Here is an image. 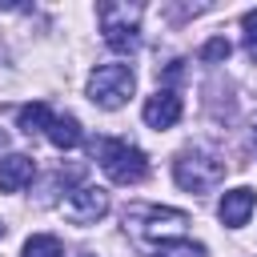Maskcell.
<instances>
[{"label": "cell", "instance_id": "obj_12", "mask_svg": "<svg viewBox=\"0 0 257 257\" xmlns=\"http://www.w3.org/2000/svg\"><path fill=\"white\" fill-rule=\"evenodd\" d=\"M229 52H233L229 40H225V36H213V40L201 48V60H205V64H221V60H229Z\"/></svg>", "mask_w": 257, "mask_h": 257}, {"label": "cell", "instance_id": "obj_2", "mask_svg": "<svg viewBox=\"0 0 257 257\" xmlns=\"http://www.w3.org/2000/svg\"><path fill=\"white\" fill-rule=\"evenodd\" d=\"M100 16V32H104V44L120 56H133L141 48V32H137V20H141V8L137 4H100L96 8Z\"/></svg>", "mask_w": 257, "mask_h": 257}, {"label": "cell", "instance_id": "obj_15", "mask_svg": "<svg viewBox=\"0 0 257 257\" xmlns=\"http://www.w3.org/2000/svg\"><path fill=\"white\" fill-rule=\"evenodd\" d=\"M0 237H4V225H0Z\"/></svg>", "mask_w": 257, "mask_h": 257}, {"label": "cell", "instance_id": "obj_9", "mask_svg": "<svg viewBox=\"0 0 257 257\" xmlns=\"http://www.w3.org/2000/svg\"><path fill=\"white\" fill-rule=\"evenodd\" d=\"M44 137L56 145V149H76L80 141H84V133H80V120L76 116H60V112H52V120H48V128H44Z\"/></svg>", "mask_w": 257, "mask_h": 257}, {"label": "cell", "instance_id": "obj_4", "mask_svg": "<svg viewBox=\"0 0 257 257\" xmlns=\"http://www.w3.org/2000/svg\"><path fill=\"white\" fill-rule=\"evenodd\" d=\"M137 88V76L128 64H100L88 76V100L96 108H120Z\"/></svg>", "mask_w": 257, "mask_h": 257}, {"label": "cell", "instance_id": "obj_10", "mask_svg": "<svg viewBox=\"0 0 257 257\" xmlns=\"http://www.w3.org/2000/svg\"><path fill=\"white\" fill-rule=\"evenodd\" d=\"M48 120H52V112H48V104H44V100L24 104V108L16 112V128H20V133H28V137H32V133H44V128H48Z\"/></svg>", "mask_w": 257, "mask_h": 257}, {"label": "cell", "instance_id": "obj_7", "mask_svg": "<svg viewBox=\"0 0 257 257\" xmlns=\"http://www.w3.org/2000/svg\"><path fill=\"white\" fill-rule=\"evenodd\" d=\"M257 209V193L253 189H229L225 197H221V205H217V217L229 225V229H241L245 221H249V213Z\"/></svg>", "mask_w": 257, "mask_h": 257}, {"label": "cell", "instance_id": "obj_1", "mask_svg": "<svg viewBox=\"0 0 257 257\" xmlns=\"http://www.w3.org/2000/svg\"><path fill=\"white\" fill-rule=\"evenodd\" d=\"M100 169L112 185H141L149 177V157L137 145L108 137V141H100Z\"/></svg>", "mask_w": 257, "mask_h": 257}, {"label": "cell", "instance_id": "obj_13", "mask_svg": "<svg viewBox=\"0 0 257 257\" xmlns=\"http://www.w3.org/2000/svg\"><path fill=\"white\" fill-rule=\"evenodd\" d=\"M241 28H245V48L257 52V8H249V12L241 16Z\"/></svg>", "mask_w": 257, "mask_h": 257}, {"label": "cell", "instance_id": "obj_6", "mask_svg": "<svg viewBox=\"0 0 257 257\" xmlns=\"http://www.w3.org/2000/svg\"><path fill=\"white\" fill-rule=\"evenodd\" d=\"M181 96L173 92V88H157L149 100H145V108H141V116H145V124L149 128H173L177 120H181Z\"/></svg>", "mask_w": 257, "mask_h": 257}, {"label": "cell", "instance_id": "obj_3", "mask_svg": "<svg viewBox=\"0 0 257 257\" xmlns=\"http://www.w3.org/2000/svg\"><path fill=\"white\" fill-rule=\"evenodd\" d=\"M173 177H177V185L189 189V193H209V189H217V185L225 181V161H217V157L205 153V149H185V153L173 161Z\"/></svg>", "mask_w": 257, "mask_h": 257}, {"label": "cell", "instance_id": "obj_8", "mask_svg": "<svg viewBox=\"0 0 257 257\" xmlns=\"http://www.w3.org/2000/svg\"><path fill=\"white\" fill-rule=\"evenodd\" d=\"M36 177V161L24 153H8L0 161V193H20L28 181Z\"/></svg>", "mask_w": 257, "mask_h": 257}, {"label": "cell", "instance_id": "obj_5", "mask_svg": "<svg viewBox=\"0 0 257 257\" xmlns=\"http://www.w3.org/2000/svg\"><path fill=\"white\" fill-rule=\"evenodd\" d=\"M60 209H64V217H68L72 225H96V221L108 213V193L96 189V185H80V189L68 193V201H64Z\"/></svg>", "mask_w": 257, "mask_h": 257}, {"label": "cell", "instance_id": "obj_11", "mask_svg": "<svg viewBox=\"0 0 257 257\" xmlns=\"http://www.w3.org/2000/svg\"><path fill=\"white\" fill-rule=\"evenodd\" d=\"M24 257H64V245L56 233H32L24 241Z\"/></svg>", "mask_w": 257, "mask_h": 257}, {"label": "cell", "instance_id": "obj_14", "mask_svg": "<svg viewBox=\"0 0 257 257\" xmlns=\"http://www.w3.org/2000/svg\"><path fill=\"white\" fill-rule=\"evenodd\" d=\"M253 133H257V112H253Z\"/></svg>", "mask_w": 257, "mask_h": 257}]
</instances>
